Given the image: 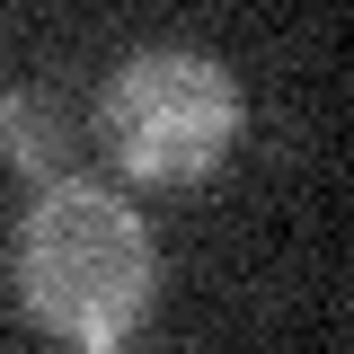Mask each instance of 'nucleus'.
<instances>
[{
	"mask_svg": "<svg viewBox=\"0 0 354 354\" xmlns=\"http://www.w3.org/2000/svg\"><path fill=\"white\" fill-rule=\"evenodd\" d=\"M18 301L62 346H124L151 310V239L124 195L53 186L18 230Z\"/></svg>",
	"mask_w": 354,
	"mask_h": 354,
	"instance_id": "obj_1",
	"label": "nucleus"
},
{
	"mask_svg": "<svg viewBox=\"0 0 354 354\" xmlns=\"http://www.w3.org/2000/svg\"><path fill=\"white\" fill-rule=\"evenodd\" d=\"M230 133H239V88H230V71L213 53L160 44V53H133L115 71V88H106V142L151 186L204 177L230 151Z\"/></svg>",
	"mask_w": 354,
	"mask_h": 354,
	"instance_id": "obj_2",
	"label": "nucleus"
},
{
	"mask_svg": "<svg viewBox=\"0 0 354 354\" xmlns=\"http://www.w3.org/2000/svg\"><path fill=\"white\" fill-rule=\"evenodd\" d=\"M0 151H9L18 169H53V160H62V106L36 97V88H9V97H0Z\"/></svg>",
	"mask_w": 354,
	"mask_h": 354,
	"instance_id": "obj_3",
	"label": "nucleus"
}]
</instances>
